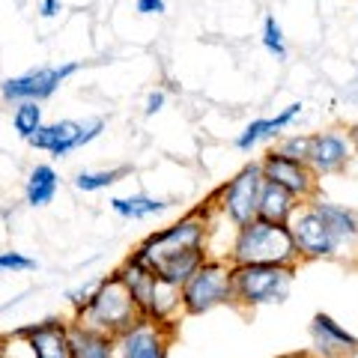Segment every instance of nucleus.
Wrapping results in <instances>:
<instances>
[{
  "label": "nucleus",
  "mask_w": 358,
  "mask_h": 358,
  "mask_svg": "<svg viewBox=\"0 0 358 358\" xmlns=\"http://www.w3.org/2000/svg\"><path fill=\"white\" fill-rule=\"evenodd\" d=\"M230 266H296L299 254L287 224H272L263 218H254L251 224L236 230L230 251Z\"/></svg>",
  "instance_id": "1"
},
{
  "label": "nucleus",
  "mask_w": 358,
  "mask_h": 358,
  "mask_svg": "<svg viewBox=\"0 0 358 358\" xmlns=\"http://www.w3.org/2000/svg\"><path fill=\"white\" fill-rule=\"evenodd\" d=\"M206 233H209L206 209H194V212H188L185 218L171 224V227L150 233V236L138 245V251L131 254V260L141 263L143 268H150V272H155L162 263L173 260L179 254L206 248Z\"/></svg>",
  "instance_id": "2"
},
{
  "label": "nucleus",
  "mask_w": 358,
  "mask_h": 358,
  "mask_svg": "<svg viewBox=\"0 0 358 358\" xmlns=\"http://www.w3.org/2000/svg\"><path fill=\"white\" fill-rule=\"evenodd\" d=\"M138 320H141V313H138V308H134L129 289L120 281L117 272L102 278L93 299H90L81 310H75V322L102 331V334H108V338H117V334L131 329Z\"/></svg>",
  "instance_id": "3"
},
{
  "label": "nucleus",
  "mask_w": 358,
  "mask_h": 358,
  "mask_svg": "<svg viewBox=\"0 0 358 358\" xmlns=\"http://www.w3.org/2000/svg\"><path fill=\"white\" fill-rule=\"evenodd\" d=\"M117 275H120V281L126 284L141 320L159 322V326H173V317L179 310V289L176 287L162 281L159 275H152L150 268H143L141 263H134L131 257L117 268Z\"/></svg>",
  "instance_id": "4"
},
{
  "label": "nucleus",
  "mask_w": 358,
  "mask_h": 358,
  "mask_svg": "<svg viewBox=\"0 0 358 358\" xmlns=\"http://www.w3.org/2000/svg\"><path fill=\"white\" fill-rule=\"evenodd\" d=\"M296 266H233V305L254 310L289 299Z\"/></svg>",
  "instance_id": "5"
},
{
  "label": "nucleus",
  "mask_w": 358,
  "mask_h": 358,
  "mask_svg": "<svg viewBox=\"0 0 358 358\" xmlns=\"http://www.w3.org/2000/svg\"><path fill=\"white\" fill-rule=\"evenodd\" d=\"M221 305H233V266L206 257V263L179 287V308L188 317H203Z\"/></svg>",
  "instance_id": "6"
},
{
  "label": "nucleus",
  "mask_w": 358,
  "mask_h": 358,
  "mask_svg": "<svg viewBox=\"0 0 358 358\" xmlns=\"http://www.w3.org/2000/svg\"><path fill=\"white\" fill-rule=\"evenodd\" d=\"M287 230L301 260H331L343 251L341 236L308 203L296 209V215L287 221Z\"/></svg>",
  "instance_id": "7"
},
{
  "label": "nucleus",
  "mask_w": 358,
  "mask_h": 358,
  "mask_svg": "<svg viewBox=\"0 0 358 358\" xmlns=\"http://www.w3.org/2000/svg\"><path fill=\"white\" fill-rule=\"evenodd\" d=\"M263 182L266 179H263V171H260V162H251L218 188L221 212L230 218V224L236 230L257 218V203H260Z\"/></svg>",
  "instance_id": "8"
},
{
  "label": "nucleus",
  "mask_w": 358,
  "mask_h": 358,
  "mask_svg": "<svg viewBox=\"0 0 358 358\" xmlns=\"http://www.w3.org/2000/svg\"><path fill=\"white\" fill-rule=\"evenodd\" d=\"M78 69H81V63H60V66H39V69H30L24 75H15V78H6L3 84H0V99L3 102H45V99H51L54 93L60 90V84L66 78H72Z\"/></svg>",
  "instance_id": "9"
},
{
  "label": "nucleus",
  "mask_w": 358,
  "mask_h": 358,
  "mask_svg": "<svg viewBox=\"0 0 358 358\" xmlns=\"http://www.w3.org/2000/svg\"><path fill=\"white\" fill-rule=\"evenodd\" d=\"M173 326L138 320L131 329L114 338V358H167Z\"/></svg>",
  "instance_id": "10"
},
{
  "label": "nucleus",
  "mask_w": 358,
  "mask_h": 358,
  "mask_svg": "<svg viewBox=\"0 0 358 358\" xmlns=\"http://www.w3.org/2000/svg\"><path fill=\"white\" fill-rule=\"evenodd\" d=\"M260 171H263L266 182L281 185L284 192H289L296 200H301V203L317 197V173H313L305 162L287 159V155H278L272 150V152H266V159L260 162Z\"/></svg>",
  "instance_id": "11"
},
{
  "label": "nucleus",
  "mask_w": 358,
  "mask_h": 358,
  "mask_svg": "<svg viewBox=\"0 0 358 358\" xmlns=\"http://www.w3.org/2000/svg\"><path fill=\"white\" fill-rule=\"evenodd\" d=\"M310 343L313 358H350L358 346V338L329 313H317L310 320Z\"/></svg>",
  "instance_id": "12"
},
{
  "label": "nucleus",
  "mask_w": 358,
  "mask_h": 358,
  "mask_svg": "<svg viewBox=\"0 0 358 358\" xmlns=\"http://www.w3.org/2000/svg\"><path fill=\"white\" fill-rule=\"evenodd\" d=\"M350 155H352V143H350L346 134H341V131H320V134H310L305 164L317 176H326V173L343 171L346 162H350Z\"/></svg>",
  "instance_id": "13"
},
{
  "label": "nucleus",
  "mask_w": 358,
  "mask_h": 358,
  "mask_svg": "<svg viewBox=\"0 0 358 358\" xmlns=\"http://www.w3.org/2000/svg\"><path fill=\"white\" fill-rule=\"evenodd\" d=\"M13 338L24 341L33 358H72L69 338H66V322L57 317L36 322V326H27V329H18Z\"/></svg>",
  "instance_id": "14"
},
{
  "label": "nucleus",
  "mask_w": 358,
  "mask_h": 358,
  "mask_svg": "<svg viewBox=\"0 0 358 358\" xmlns=\"http://www.w3.org/2000/svg\"><path fill=\"white\" fill-rule=\"evenodd\" d=\"M81 126L84 122H78V120L48 122V126H42L27 143L30 147H36V150L51 152L54 159H63V155H69L72 150L81 147Z\"/></svg>",
  "instance_id": "15"
},
{
  "label": "nucleus",
  "mask_w": 358,
  "mask_h": 358,
  "mask_svg": "<svg viewBox=\"0 0 358 358\" xmlns=\"http://www.w3.org/2000/svg\"><path fill=\"white\" fill-rule=\"evenodd\" d=\"M66 338H69L72 358H114V338L87 329L81 322H66Z\"/></svg>",
  "instance_id": "16"
},
{
  "label": "nucleus",
  "mask_w": 358,
  "mask_h": 358,
  "mask_svg": "<svg viewBox=\"0 0 358 358\" xmlns=\"http://www.w3.org/2000/svg\"><path fill=\"white\" fill-rule=\"evenodd\" d=\"M301 206V200H296L289 192H284L275 182H263L260 192V203H257V218L272 221V224H287L296 215V209Z\"/></svg>",
  "instance_id": "17"
},
{
  "label": "nucleus",
  "mask_w": 358,
  "mask_h": 358,
  "mask_svg": "<svg viewBox=\"0 0 358 358\" xmlns=\"http://www.w3.org/2000/svg\"><path fill=\"white\" fill-rule=\"evenodd\" d=\"M308 206L317 212V215L329 224V227L338 233L343 245H350L358 239V215L350 206H341V203H331V200H322V197H310Z\"/></svg>",
  "instance_id": "18"
},
{
  "label": "nucleus",
  "mask_w": 358,
  "mask_h": 358,
  "mask_svg": "<svg viewBox=\"0 0 358 358\" xmlns=\"http://www.w3.org/2000/svg\"><path fill=\"white\" fill-rule=\"evenodd\" d=\"M57 188H60L57 171H54L51 164H36L27 173V182H24V203L33 209L48 206L51 200L57 197Z\"/></svg>",
  "instance_id": "19"
},
{
  "label": "nucleus",
  "mask_w": 358,
  "mask_h": 358,
  "mask_svg": "<svg viewBox=\"0 0 358 358\" xmlns=\"http://www.w3.org/2000/svg\"><path fill=\"white\" fill-rule=\"evenodd\" d=\"M110 209L126 221H141L162 215L164 209H171V200L164 197H150V194H131V197H110Z\"/></svg>",
  "instance_id": "20"
},
{
  "label": "nucleus",
  "mask_w": 358,
  "mask_h": 358,
  "mask_svg": "<svg viewBox=\"0 0 358 358\" xmlns=\"http://www.w3.org/2000/svg\"><path fill=\"white\" fill-rule=\"evenodd\" d=\"M131 167L122 164V167H114V171H81L75 176V188L84 194H93V192H105V188L117 185L122 176H129Z\"/></svg>",
  "instance_id": "21"
},
{
  "label": "nucleus",
  "mask_w": 358,
  "mask_h": 358,
  "mask_svg": "<svg viewBox=\"0 0 358 358\" xmlns=\"http://www.w3.org/2000/svg\"><path fill=\"white\" fill-rule=\"evenodd\" d=\"M42 126H45V122H42L39 102H21V105H15V110H13V129H15V134L21 141H30Z\"/></svg>",
  "instance_id": "22"
},
{
  "label": "nucleus",
  "mask_w": 358,
  "mask_h": 358,
  "mask_svg": "<svg viewBox=\"0 0 358 358\" xmlns=\"http://www.w3.org/2000/svg\"><path fill=\"white\" fill-rule=\"evenodd\" d=\"M266 138H272V122H268L266 117H260V120H254V122L245 126V131L236 138V150L239 152H251L257 143L266 141Z\"/></svg>",
  "instance_id": "23"
},
{
  "label": "nucleus",
  "mask_w": 358,
  "mask_h": 358,
  "mask_svg": "<svg viewBox=\"0 0 358 358\" xmlns=\"http://www.w3.org/2000/svg\"><path fill=\"white\" fill-rule=\"evenodd\" d=\"M263 48H266L268 54H275L278 60H284V57H287L284 30H281V24H278V18H275V15H266V18H263Z\"/></svg>",
  "instance_id": "24"
},
{
  "label": "nucleus",
  "mask_w": 358,
  "mask_h": 358,
  "mask_svg": "<svg viewBox=\"0 0 358 358\" xmlns=\"http://www.w3.org/2000/svg\"><path fill=\"white\" fill-rule=\"evenodd\" d=\"M36 260L21 251H0V275H18V272H33Z\"/></svg>",
  "instance_id": "25"
},
{
  "label": "nucleus",
  "mask_w": 358,
  "mask_h": 358,
  "mask_svg": "<svg viewBox=\"0 0 358 358\" xmlns=\"http://www.w3.org/2000/svg\"><path fill=\"white\" fill-rule=\"evenodd\" d=\"M308 143H310V134H289L278 143V155H287V159H296V162H305L308 159Z\"/></svg>",
  "instance_id": "26"
},
{
  "label": "nucleus",
  "mask_w": 358,
  "mask_h": 358,
  "mask_svg": "<svg viewBox=\"0 0 358 358\" xmlns=\"http://www.w3.org/2000/svg\"><path fill=\"white\" fill-rule=\"evenodd\" d=\"M301 110H305V105H301V102H293V105H287L278 117L268 120V122H272V138H278V134H281L284 129L293 126V120H296V117H301Z\"/></svg>",
  "instance_id": "27"
},
{
  "label": "nucleus",
  "mask_w": 358,
  "mask_h": 358,
  "mask_svg": "<svg viewBox=\"0 0 358 358\" xmlns=\"http://www.w3.org/2000/svg\"><path fill=\"white\" fill-rule=\"evenodd\" d=\"M96 287H99V281H93V284H87V287H78V289H72V293H69V296H66V299H69V305H72L75 310H81V308L87 305V301H90V299H93V293H96Z\"/></svg>",
  "instance_id": "28"
},
{
  "label": "nucleus",
  "mask_w": 358,
  "mask_h": 358,
  "mask_svg": "<svg viewBox=\"0 0 358 358\" xmlns=\"http://www.w3.org/2000/svg\"><path fill=\"white\" fill-rule=\"evenodd\" d=\"M105 126H108V122H105L102 117H96V120L84 122V126H81V147H87V143H93V141L99 138V134L105 131Z\"/></svg>",
  "instance_id": "29"
},
{
  "label": "nucleus",
  "mask_w": 358,
  "mask_h": 358,
  "mask_svg": "<svg viewBox=\"0 0 358 358\" xmlns=\"http://www.w3.org/2000/svg\"><path fill=\"white\" fill-rule=\"evenodd\" d=\"M164 90H152V93L147 96V105H143V114H147V117H155V114H159V110L164 108Z\"/></svg>",
  "instance_id": "30"
},
{
  "label": "nucleus",
  "mask_w": 358,
  "mask_h": 358,
  "mask_svg": "<svg viewBox=\"0 0 358 358\" xmlns=\"http://www.w3.org/2000/svg\"><path fill=\"white\" fill-rule=\"evenodd\" d=\"M138 13L141 15H162V13H167V3L164 0H138Z\"/></svg>",
  "instance_id": "31"
},
{
  "label": "nucleus",
  "mask_w": 358,
  "mask_h": 358,
  "mask_svg": "<svg viewBox=\"0 0 358 358\" xmlns=\"http://www.w3.org/2000/svg\"><path fill=\"white\" fill-rule=\"evenodd\" d=\"M63 9V3L60 0H39V15L42 18H54Z\"/></svg>",
  "instance_id": "32"
},
{
  "label": "nucleus",
  "mask_w": 358,
  "mask_h": 358,
  "mask_svg": "<svg viewBox=\"0 0 358 358\" xmlns=\"http://www.w3.org/2000/svg\"><path fill=\"white\" fill-rule=\"evenodd\" d=\"M350 358H358V346H355V350H352V355Z\"/></svg>",
  "instance_id": "33"
}]
</instances>
